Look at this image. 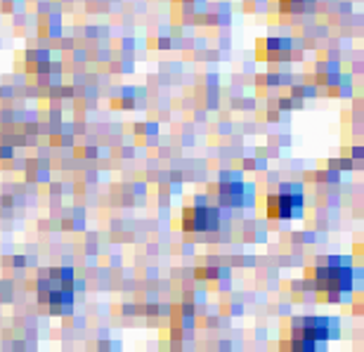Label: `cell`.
I'll return each mask as SVG.
<instances>
[{
    "mask_svg": "<svg viewBox=\"0 0 364 352\" xmlns=\"http://www.w3.org/2000/svg\"><path fill=\"white\" fill-rule=\"evenodd\" d=\"M182 227H185L187 232H213L220 227V208L208 206L206 201L199 199L194 208L185 210Z\"/></svg>",
    "mask_w": 364,
    "mask_h": 352,
    "instance_id": "cell-2",
    "label": "cell"
},
{
    "mask_svg": "<svg viewBox=\"0 0 364 352\" xmlns=\"http://www.w3.org/2000/svg\"><path fill=\"white\" fill-rule=\"evenodd\" d=\"M267 215L284 220L303 215V189L298 185H284L279 194L267 199Z\"/></svg>",
    "mask_w": 364,
    "mask_h": 352,
    "instance_id": "cell-1",
    "label": "cell"
},
{
    "mask_svg": "<svg viewBox=\"0 0 364 352\" xmlns=\"http://www.w3.org/2000/svg\"><path fill=\"white\" fill-rule=\"evenodd\" d=\"M220 203L223 206H249L253 203V187H249L246 182H220Z\"/></svg>",
    "mask_w": 364,
    "mask_h": 352,
    "instance_id": "cell-3",
    "label": "cell"
}]
</instances>
